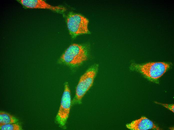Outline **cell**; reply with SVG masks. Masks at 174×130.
<instances>
[{
    "label": "cell",
    "mask_w": 174,
    "mask_h": 130,
    "mask_svg": "<svg viewBox=\"0 0 174 130\" xmlns=\"http://www.w3.org/2000/svg\"><path fill=\"white\" fill-rule=\"evenodd\" d=\"M171 63L164 62H153L143 64L132 63L130 69L142 74L145 77L152 81L157 80L168 70Z\"/></svg>",
    "instance_id": "2"
},
{
    "label": "cell",
    "mask_w": 174,
    "mask_h": 130,
    "mask_svg": "<svg viewBox=\"0 0 174 130\" xmlns=\"http://www.w3.org/2000/svg\"><path fill=\"white\" fill-rule=\"evenodd\" d=\"M87 48L81 44H74L66 50L60 58L58 62L72 68L78 67L87 60Z\"/></svg>",
    "instance_id": "1"
},
{
    "label": "cell",
    "mask_w": 174,
    "mask_h": 130,
    "mask_svg": "<svg viewBox=\"0 0 174 130\" xmlns=\"http://www.w3.org/2000/svg\"><path fill=\"white\" fill-rule=\"evenodd\" d=\"M98 69V65L94 64L81 76L76 88L75 96L72 101V105L81 103L83 98L92 85Z\"/></svg>",
    "instance_id": "3"
},
{
    "label": "cell",
    "mask_w": 174,
    "mask_h": 130,
    "mask_svg": "<svg viewBox=\"0 0 174 130\" xmlns=\"http://www.w3.org/2000/svg\"><path fill=\"white\" fill-rule=\"evenodd\" d=\"M72 104L70 92L68 82L64 84V90L56 121L61 128H65Z\"/></svg>",
    "instance_id": "5"
},
{
    "label": "cell",
    "mask_w": 174,
    "mask_h": 130,
    "mask_svg": "<svg viewBox=\"0 0 174 130\" xmlns=\"http://www.w3.org/2000/svg\"><path fill=\"white\" fill-rule=\"evenodd\" d=\"M17 1L26 8L48 9L59 13H63L66 10V9L64 7L53 6L42 0H17Z\"/></svg>",
    "instance_id": "6"
},
{
    "label": "cell",
    "mask_w": 174,
    "mask_h": 130,
    "mask_svg": "<svg viewBox=\"0 0 174 130\" xmlns=\"http://www.w3.org/2000/svg\"><path fill=\"white\" fill-rule=\"evenodd\" d=\"M1 130H20L21 129L20 126L15 123L8 124L0 126Z\"/></svg>",
    "instance_id": "9"
},
{
    "label": "cell",
    "mask_w": 174,
    "mask_h": 130,
    "mask_svg": "<svg viewBox=\"0 0 174 130\" xmlns=\"http://www.w3.org/2000/svg\"><path fill=\"white\" fill-rule=\"evenodd\" d=\"M126 126L128 129L132 130H160L152 121L144 116L126 124Z\"/></svg>",
    "instance_id": "7"
},
{
    "label": "cell",
    "mask_w": 174,
    "mask_h": 130,
    "mask_svg": "<svg viewBox=\"0 0 174 130\" xmlns=\"http://www.w3.org/2000/svg\"><path fill=\"white\" fill-rule=\"evenodd\" d=\"M17 120L10 114L3 112H0V126L3 124L16 123Z\"/></svg>",
    "instance_id": "8"
},
{
    "label": "cell",
    "mask_w": 174,
    "mask_h": 130,
    "mask_svg": "<svg viewBox=\"0 0 174 130\" xmlns=\"http://www.w3.org/2000/svg\"><path fill=\"white\" fill-rule=\"evenodd\" d=\"M67 24L70 34L72 38L82 34H88V20L78 14L70 13L67 18Z\"/></svg>",
    "instance_id": "4"
},
{
    "label": "cell",
    "mask_w": 174,
    "mask_h": 130,
    "mask_svg": "<svg viewBox=\"0 0 174 130\" xmlns=\"http://www.w3.org/2000/svg\"><path fill=\"white\" fill-rule=\"evenodd\" d=\"M168 108L171 111L174 112V105L168 104H160Z\"/></svg>",
    "instance_id": "10"
}]
</instances>
